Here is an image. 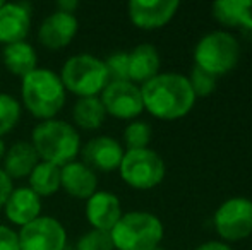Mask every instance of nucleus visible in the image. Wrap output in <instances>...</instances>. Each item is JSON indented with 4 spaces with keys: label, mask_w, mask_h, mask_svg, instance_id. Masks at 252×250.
<instances>
[{
    "label": "nucleus",
    "mask_w": 252,
    "mask_h": 250,
    "mask_svg": "<svg viewBox=\"0 0 252 250\" xmlns=\"http://www.w3.org/2000/svg\"><path fill=\"white\" fill-rule=\"evenodd\" d=\"M139 87L144 110L159 120H177L186 117L197 100L189 77L177 72H159Z\"/></svg>",
    "instance_id": "1"
},
{
    "label": "nucleus",
    "mask_w": 252,
    "mask_h": 250,
    "mask_svg": "<svg viewBox=\"0 0 252 250\" xmlns=\"http://www.w3.org/2000/svg\"><path fill=\"white\" fill-rule=\"evenodd\" d=\"M23 105L38 120H52L65 107L67 91L60 76L52 69L38 67L21 83Z\"/></svg>",
    "instance_id": "2"
},
{
    "label": "nucleus",
    "mask_w": 252,
    "mask_h": 250,
    "mask_svg": "<svg viewBox=\"0 0 252 250\" xmlns=\"http://www.w3.org/2000/svg\"><path fill=\"white\" fill-rule=\"evenodd\" d=\"M31 144L36 149L40 161H47L59 168L76 161L81 153V136L76 127L59 118L43 120L34 127Z\"/></svg>",
    "instance_id": "3"
},
{
    "label": "nucleus",
    "mask_w": 252,
    "mask_h": 250,
    "mask_svg": "<svg viewBox=\"0 0 252 250\" xmlns=\"http://www.w3.org/2000/svg\"><path fill=\"white\" fill-rule=\"evenodd\" d=\"M110 235L117 250H156L163 240L165 228L155 214L130 211L122 214Z\"/></svg>",
    "instance_id": "4"
},
{
    "label": "nucleus",
    "mask_w": 252,
    "mask_h": 250,
    "mask_svg": "<svg viewBox=\"0 0 252 250\" xmlns=\"http://www.w3.org/2000/svg\"><path fill=\"white\" fill-rule=\"evenodd\" d=\"M59 76L65 91L76 94L77 98L98 96L110 83L105 62L91 54L69 57L63 62Z\"/></svg>",
    "instance_id": "5"
},
{
    "label": "nucleus",
    "mask_w": 252,
    "mask_h": 250,
    "mask_svg": "<svg viewBox=\"0 0 252 250\" xmlns=\"http://www.w3.org/2000/svg\"><path fill=\"white\" fill-rule=\"evenodd\" d=\"M240 60V43L228 31H211L194 47V65L220 77L232 72Z\"/></svg>",
    "instance_id": "6"
},
{
    "label": "nucleus",
    "mask_w": 252,
    "mask_h": 250,
    "mask_svg": "<svg viewBox=\"0 0 252 250\" xmlns=\"http://www.w3.org/2000/svg\"><path fill=\"white\" fill-rule=\"evenodd\" d=\"M119 171L120 178L129 187L137 190H151L163 182L166 168L163 158L156 151L144 147V149L126 151Z\"/></svg>",
    "instance_id": "7"
},
{
    "label": "nucleus",
    "mask_w": 252,
    "mask_h": 250,
    "mask_svg": "<svg viewBox=\"0 0 252 250\" xmlns=\"http://www.w3.org/2000/svg\"><path fill=\"white\" fill-rule=\"evenodd\" d=\"M216 233L225 242H240L252 235V200L230 197L223 200L213 216Z\"/></svg>",
    "instance_id": "8"
},
{
    "label": "nucleus",
    "mask_w": 252,
    "mask_h": 250,
    "mask_svg": "<svg viewBox=\"0 0 252 250\" xmlns=\"http://www.w3.org/2000/svg\"><path fill=\"white\" fill-rule=\"evenodd\" d=\"M100 100L106 115L120 120L132 122L144 111L141 87L130 81H110L101 91Z\"/></svg>",
    "instance_id": "9"
},
{
    "label": "nucleus",
    "mask_w": 252,
    "mask_h": 250,
    "mask_svg": "<svg viewBox=\"0 0 252 250\" xmlns=\"http://www.w3.org/2000/svg\"><path fill=\"white\" fill-rule=\"evenodd\" d=\"M21 250H63L67 245V231L57 218L41 214L30 224L21 228Z\"/></svg>",
    "instance_id": "10"
},
{
    "label": "nucleus",
    "mask_w": 252,
    "mask_h": 250,
    "mask_svg": "<svg viewBox=\"0 0 252 250\" xmlns=\"http://www.w3.org/2000/svg\"><path fill=\"white\" fill-rule=\"evenodd\" d=\"M179 7V0H130L127 12L134 26L153 31L166 26L175 17Z\"/></svg>",
    "instance_id": "11"
},
{
    "label": "nucleus",
    "mask_w": 252,
    "mask_h": 250,
    "mask_svg": "<svg viewBox=\"0 0 252 250\" xmlns=\"http://www.w3.org/2000/svg\"><path fill=\"white\" fill-rule=\"evenodd\" d=\"M77 29H79V21L74 14L55 10L41 21L38 28V41L48 50H60L74 40Z\"/></svg>",
    "instance_id": "12"
},
{
    "label": "nucleus",
    "mask_w": 252,
    "mask_h": 250,
    "mask_svg": "<svg viewBox=\"0 0 252 250\" xmlns=\"http://www.w3.org/2000/svg\"><path fill=\"white\" fill-rule=\"evenodd\" d=\"M124 147L117 139L110 136H98L90 139L84 147H81L83 163H86L94 171H113L119 170L124 158Z\"/></svg>",
    "instance_id": "13"
},
{
    "label": "nucleus",
    "mask_w": 252,
    "mask_h": 250,
    "mask_svg": "<svg viewBox=\"0 0 252 250\" xmlns=\"http://www.w3.org/2000/svg\"><path fill=\"white\" fill-rule=\"evenodd\" d=\"M84 214L93 230L112 231L124 213L120 199L115 194L108 190H98L86 200Z\"/></svg>",
    "instance_id": "14"
},
{
    "label": "nucleus",
    "mask_w": 252,
    "mask_h": 250,
    "mask_svg": "<svg viewBox=\"0 0 252 250\" xmlns=\"http://www.w3.org/2000/svg\"><path fill=\"white\" fill-rule=\"evenodd\" d=\"M31 29V7L28 3L3 2L0 7V43L26 41Z\"/></svg>",
    "instance_id": "15"
},
{
    "label": "nucleus",
    "mask_w": 252,
    "mask_h": 250,
    "mask_svg": "<svg viewBox=\"0 0 252 250\" xmlns=\"http://www.w3.org/2000/svg\"><path fill=\"white\" fill-rule=\"evenodd\" d=\"M60 189L70 197L88 200L98 192V175L83 161H70L60 168Z\"/></svg>",
    "instance_id": "16"
},
{
    "label": "nucleus",
    "mask_w": 252,
    "mask_h": 250,
    "mask_svg": "<svg viewBox=\"0 0 252 250\" xmlns=\"http://www.w3.org/2000/svg\"><path fill=\"white\" fill-rule=\"evenodd\" d=\"M3 211L10 223L23 228L41 216V197L30 187H17L9 195Z\"/></svg>",
    "instance_id": "17"
},
{
    "label": "nucleus",
    "mask_w": 252,
    "mask_h": 250,
    "mask_svg": "<svg viewBox=\"0 0 252 250\" xmlns=\"http://www.w3.org/2000/svg\"><path fill=\"white\" fill-rule=\"evenodd\" d=\"M213 17L225 28H237L252 36V2L220 0L211 5Z\"/></svg>",
    "instance_id": "18"
},
{
    "label": "nucleus",
    "mask_w": 252,
    "mask_h": 250,
    "mask_svg": "<svg viewBox=\"0 0 252 250\" xmlns=\"http://www.w3.org/2000/svg\"><path fill=\"white\" fill-rule=\"evenodd\" d=\"M159 65L161 58L156 47L150 43L137 45L129 52V81L137 86L148 83L159 74Z\"/></svg>",
    "instance_id": "19"
},
{
    "label": "nucleus",
    "mask_w": 252,
    "mask_h": 250,
    "mask_svg": "<svg viewBox=\"0 0 252 250\" xmlns=\"http://www.w3.org/2000/svg\"><path fill=\"white\" fill-rule=\"evenodd\" d=\"M40 163V156H38L36 149L33 144L28 140H17L14 142L9 149L5 151L3 156V168L2 170L9 175L10 178H26L31 175L34 167Z\"/></svg>",
    "instance_id": "20"
},
{
    "label": "nucleus",
    "mask_w": 252,
    "mask_h": 250,
    "mask_svg": "<svg viewBox=\"0 0 252 250\" xmlns=\"http://www.w3.org/2000/svg\"><path fill=\"white\" fill-rule=\"evenodd\" d=\"M2 62L10 74L17 77H26L38 69V55L33 45L28 41H17L2 48Z\"/></svg>",
    "instance_id": "21"
},
{
    "label": "nucleus",
    "mask_w": 252,
    "mask_h": 250,
    "mask_svg": "<svg viewBox=\"0 0 252 250\" xmlns=\"http://www.w3.org/2000/svg\"><path fill=\"white\" fill-rule=\"evenodd\" d=\"M106 111L100 96L77 98L72 108V120L83 130H96L103 125Z\"/></svg>",
    "instance_id": "22"
},
{
    "label": "nucleus",
    "mask_w": 252,
    "mask_h": 250,
    "mask_svg": "<svg viewBox=\"0 0 252 250\" xmlns=\"http://www.w3.org/2000/svg\"><path fill=\"white\" fill-rule=\"evenodd\" d=\"M28 178V187L40 197H50L60 189V168L47 161H40Z\"/></svg>",
    "instance_id": "23"
},
{
    "label": "nucleus",
    "mask_w": 252,
    "mask_h": 250,
    "mask_svg": "<svg viewBox=\"0 0 252 250\" xmlns=\"http://www.w3.org/2000/svg\"><path fill=\"white\" fill-rule=\"evenodd\" d=\"M21 118V103L9 93H0V139L9 134Z\"/></svg>",
    "instance_id": "24"
},
{
    "label": "nucleus",
    "mask_w": 252,
    "mask_h": 250,
    "mask_svg": "<svg viewBox=\"0 0 252 250\" xmlns=\"http://www.w3.org/2000/svg\"><path fill=\"white\" fill-rule=\"evenodd\" d=\"M153 130L151 125L144 120H132L129 125L124 129V144L127 151L130 149H144L151 142Z\"/></svg>",
    "instance_id": "25"
},
{
    "label": "nucleus",
    "mask_w": 252,
    "mask_h": 250,
    "mask_svg": "<svg viewBox=\"0 0 252 250\" xmlns=\"http://www.w3.org/2000/svg\"><path fill=\"white\" fill-rule=\"evenodd\" d=\"M76 250H115L112 242V235L110 231H101V230H93L83 235L77 240Z\"/></svg>",
    "instance_id": "26"
},
{
    "label": "nucleus",
    "mask_w": 252,
    "mask_h": 250,
    "mask_svg": "<svg viewBox=\"0 0 252 250\" xmlns=\"http://www.w3.org/2000/svg\"><path fill=\"white\" fill-rule=\"evenodd\" d=\"M103 62L110 81H129V52H113Z\"/></svg>",
    "instance_id": "27"
},
{
    "label": "nucleus",
    "mask_w": 252,
    "mask_h": 250,
    "mask_svg": "<svg viewBox=\"0 0 252 250\" xmlns=\"http://www.w3.org/2000/svg\"><path fill=\"white\" fill-rule=\"evenodd\" d=\"M216 79H218V77L211 76L209 72H206V70L194 65L192 72H190V76H189V83H190V87H192L194 94H196V98L209 96V94L216 89Z\"/></svg>",
    "instance_id": "28"
},
{
    "label": "nucleus",
    "mask_w": 252,
    "mask_h": 250,
    "mask_svg": "<svg viewBox=\"0 0 252 250\" xmlns=\"http://www.w3.org/2000/svg\"><path fill=\"white\" fill-rule=\"evenodd\" d=\"M0 250H21L17 231L5 224H0Z\"/></svg>",
    "instance_id": "29"
},
{
    "label": "nucleus",
    "mask_w": 252,
    "mask_h": 250,
    "mask_svg": "<svg viewBox=\"0 0 252 250\" xmlns=\"http://www.w3.org/2000/svg\"><path fill=\"white\" fill-rule=\"evenodd\" d=\"M14 190V180L0 168V209H3L7 199Z\"/></svg>",
    "instance_id": "30"
},
{
    "label": "nucleus",
    "mask_w": 252,
    "mask_h": 250,
    "mask_svg": "<svg viewBox=\"0 0 252 250\" xmlns=\"http://www.w3.org/2000/svg\"><path fill=\"white\" fill-rule=\"evenodd\" d=\"M79 7V2L77 0H59L57 2V10L60 12H67V14H74Z\"/></svg>",
    "instance_id": "31"
},
{
    "label": "nucleus",
    "mask_w": 252,
    "mask_h": 250,
    "mask_svg": "<svg viewBox=\"0 0 252 250\" xmlns=\"http://www.w3.org/2000/svg\"><path fill=\"white\" fill-rule=\"evenodd\" d=\"M194 250H232V249H230L228 244H225V242L209 240V242H204V244H201L199 247H196Z\"/></svg>",
    "instance_id": "32"
},
{
    "label": "nucleus",
    "mask_w": 252,
    "mask_h": 250,
    "mask_svg": "<svg viewBox=\"0 0 252 250\" xmlns=\"http://www.w3.org/2000/svg\"><path fill=\"white\" fill-rule=\"evenodd\" d=\"M5 151H7L5 142H3V140L0 139V161H3V156H5Z\"/></svg>",
    "instance_id": "33"
},
{
    "label": "nucleus",
    "mask_w": 252,
    "mask_h": 250,
    "mask_svg": "<svg viewBox=\"0 0 252 250\" xmlns=\"http://www.w3.org/2000/svg\"><path fill=\"white\" fill-rule=\"evenodd\" d=\"M3 5V0H0V7H2Z\"/></svg>",
    "instance_id": "34"
},
{
    "label": "nucleus",
    "mask_w": 252,
    "mask_h": 250,
    "mask_svg": "<svg viewBox=\"0 0 252 250\" xmlns=\"http://www.w3.org/2000/svg\"><path fill=\"white\" fill-rule=\"evenodd\" d=\"M156 250H159V249H156Z\"/></svg>",
    "instance_id": "35"
}]
</instances>
